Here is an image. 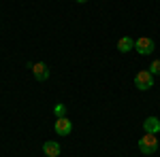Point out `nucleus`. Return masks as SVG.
Returning <instances> with one entry per match:
<instances>
[{"label":"nucleus","instance_id":"f257e3e1","mask_svg":"<svg viewBox=\"0 0 160 157\" xmlns=\"http://www.w3.org/2000/svg\"><path fill=\"white\" fill-rule=\"evenodd\" d=\"M139 151L143 153V155H152V153H156L158 151V138H156V134H143L141 138H139Z\"/></svg>","mask_w":160,"mask_h":157},{"label":"nucleus","instance_id":"f03ea898","mask_svg":"<svg viewBox=\"0 0 160 157\" xmlns=\"http://www.w3.org/2000/svg\"><path fill=\"white\" fill-rule=\"evenodd\" d=\"M135 85H137V89H141V91L152 89V85H154V74L149 72V70H139V72L135 74Z\"/></svg>","mask_w":160,"mask_h":157},{"label":"nucleus","instance_id":"7ed1b4c3","mask_svg":"<svg viewBox=\"0 0 160 157\" xmlns=\"http://www.w3.org/2000/svg\"><path fill=\"white\" fill-rule=\"evenodd\" d=\"M135 49L137 53H141V55H149L154 49H156V45H154V40L148 36H141L139 40H135Z\"/></svg>","mask_w":160,"mask_h":157},{"label":"nucleus","instance_id":"20e7f679","mask_svg":"<svg viewBox=\"0 0 160 157\" xmlns=\"http://www.w3.org/2000/svg\"><path fill=\"white\" fill-rule=\"evenodd\" d=\"M30 68H32V74H34L37 81H47V79H49V68H47V64L34 62V64H30Z\"/></svg>","mask_w":160,"mask_h":157},{"label":"nucleus","instance_id":"39448f33","mask_svg":"<svg viewBox=\"0 0 160 157\" xmlns=\"http://www.w3.org/2000/svg\"><path fill=\"white\" fill-rule=\"evenodd\" d=\"M73 130V123L71 119H66V117H60V119H56V125H53V132L58 134V136H68Z\"/></svg>","mask_w":160,"mask_h":157},{"label":"nucleus","instance_id":"423d86ee","mask_svg":"<svg viewBox=\"0 0 160 157\" xmlns=\"http://www.w3.org/2000/svg\"><path fill=\"white\" fill-rule=\"evenodd\" d=\"M143 130L148 134H158L160 132V119L158 117H148L143 121Z\"/></svg>","mask_w":160,"mask_h":157},{"label":"nucleus","instance_id":"0eeeda50","mask_svg":"<svg viewBox=\"0 0 160 157\" xmlns=\"http://www.w3.org/2000/svg\"><path fill=\"white\" fill-rule=\"evenodd\" d=\"M60 151H62L60 145L53 142V140H47V142L43 145V153H45L47 157H58V155H60Z\"/></svg>","mask_w":160,"mask_h":157},{"label":"nucleus","instance_id":"6e6552de","mask_svg":"<svg viewBox=\"0 0 160 157\" xmlns=\"http://www.w3.org/2000/svg\"><path fill=\"white\" fill-rule=\"evenodd\" d=\"M130 49H135V40L130 36H122L118 40V51H122V53H128Z\"/></svg>","mask_w":160,"mask_h":157},{"label":"nucleus","instance_id":"1a4fd4ad","mask_svg":"<svg viewBox=\"0 0 160 157\" xmlns=\"http://www.w3.org/2000/svg\"><path fill=\"white\" fill-rule=\"evenodd\" d=\"M53 115H56V119H60V117H66V106H64L62 102H58V104L53 106Z\"/></svg>","mask_w":160,"mask_h":157},{"label":"nucleus","instance_id":"9d476101","mask_svg":"<svg viewBox=\"0 0 160 157\" xmlns=\"http://www.w3.org/2000/svg\"><path fill=\"white\" fill-rule=\"evenodd\" d=\"M149 72L154 74V76H156V74H160V60L152 62V66H149Z\"/></svg>","mask_w":160,"mask_h":157},{"label":"nucleus","instance_id":"9b49d317","mask_svg":"<svg viewBox=\"0 0 160 157\" xmlns=\"http://www.w3.org/2000/svg\"><path fill=\"white\" fill-rule=\"evenodd\" d=\"M75 2H88V0H75Z\"/></svg>","mask_w":160,"mask_h":157}]
</instances>
